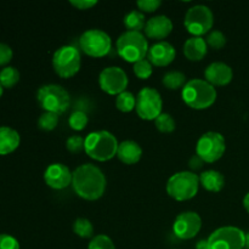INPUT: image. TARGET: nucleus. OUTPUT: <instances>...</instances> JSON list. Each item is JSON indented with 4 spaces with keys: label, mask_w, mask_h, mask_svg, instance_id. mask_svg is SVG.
<instances>
[{
    "label": "nucleus",
    "mask_w": 249,
    "mask_h": 249,
    "mask_svg": "<svg viewBox=\"0 0 249 249\" xmlns=\"http://www.w3.org/2000/svg\"><path fill=\"white\" fill-rule=\"evenodd\" d=\"M106 177L102 170L94 164H82L73 172V190L83 199L96 201L101 198L106 190Z\"/></svg>",
    "instance_id": "nucleus-1"
},
{
    "label": "nucleus",
    "mask_w": 249,
    "mask_h": 249,
    "mask_svg": "<svg viewBox=\"0 0 249 249\" xmlns=\"http://www.w3.org/2000/svg\"><path fill=\"white\" fill-rule=\"evenodd\" d=\"M118 141L116 136L107 130L92 131L85 138L84 151L97 162H106L117 156Z\"/></svg>",
    "instance_id": "nucleus-2"
},
{
    "label": "nucleus",
    "mask_w": 249,
    "mask_h": 249,
    "mask_svg": "<svg viewBox=\"0 0 249 249\" xmlns=\"http://www.w3.org/2000/svg\"><path fill=\"white\" fill-rule=\"evenodd\" d=\"M182 100L194 109H206L215 102L216 90L206 79H192L185 84L181 91Z\"/></svg>",
    "instance_id": "nucleus-3"
},
{
    "label": "nucleus",
    "mask_w": 249,
    "mask_h": 249,
    "mask_svg": "<svg viewBox=\"0 0 249 249\" xmlns=\"http://www.w3.org/2000/svg\"><path fill=\"white\" fill-rule=\"evenodd\" d=\"M117 53L124 61L136 63L143 60L148 53V43L141 32L125 31L117 39Z\"/></svg>",
    "instance_id": "nucleus-4"
},
{
    "label": "nucleus",
    "mask_w": 249,
    "mask_h": 249,
    "mask_svg": "<svg viewBox=\"0 0 249 249\" xmlns=\"http://www.w3.org/2000/svg\"><path fill=\"white\" fill-rule=\"evenodd\" d=\"M199 189V177L194 172L175 173L167 182V194L175 201L184 202L194 198Z\"/></svg>",
    "instance_id": "nucleus-5"
},
{
    "label": "nucleus",
    "mask_w": 249,
    "mask_h": 249,
    "mask_svg": "<svg viewBox=\"0 0 249 249\" xmlns=\"http://www.w3.org/2000/svg\"><path fill=\"white\" fill-rule=\"evenodd\" d=\"M36 100L45 112L62 114L70 107L71 97L67 90L58 84H45L39 88Z\"/></svg>",
    "instance_id": "nucleus-6"
},
{
    "label": "nucleus",
    "mask_w": 249,
    "mask_h": 249,
    "mask_svg": "<svg viewBox=\"0 0 249 249\" xmlns=\"http://www.w3.org/2000/svg\"><path fill=\"white\" fill-rule=\"evenodd\" d=\"M82 66V56L74 46L65 45L53 53V67L56 74L61 78H72L77 74Z\"/></svg>",
    "instance_id": "nucleus-7"
},
{
    "label": "nucleus",
    "mask_w": 249,
    "mask_h": 249,
    "mask_svg": "<svg viewBox=\"0 0 249 249\" xmlns=\"http://www.w3.org/2000/svg\"><path fill=\"white\" fill-rule=\"evenodd\" d=\"M162 97L155 88H142L136 95L135 111L143 121H156L162 113Z\"/></svg>",
    "instance_id": "nucleus-8"
},
{
    "label": "nucleus",
    "mask_w": 249,
    "mask_h": 249,
    "mask_svg": "<svg viewBox=\"0 0 249 249\" xmlns=\"http://www.w3.org/2000/svg\"><path fill=\"white\" fill-rule=\"evenodd\" d=\"M184 24L189 33L194 36H201L213 28L214 15L206 5H195L187 10Z\"/></svg>",
    "instance_id": "nucleus-9"
},
{
    "label": "nucleus",
    "mask_w": 249,
    "mask_h": 249,
    "mask_svg": "<svg viewBox=\"0 0 249 249\" xmlns=\"http://www.w3.org/2000/svg\"><path fill=\"white\" fill-rule=\"evenodd\" d=\"M225 150L226 142L224 136L216 131H208L197 141L196 155L204 163H214L223 157Z\"/></svg>",
    "instance_id": "nucleus-10"
},
{
    "label": "nucleus",
    "mask_w": 249,
    "mask_h": 249,
    "mask_svg": "<svg viewBox=\"0 0 249 249\" xmlns=\"http://www.w3.org/2000/svg\"><path fill=\"white\" fill-rule=\"evenodd\" d=\"M79 46L90 57H104L112 48V39L101 29H89L79 38Z\"/></svg>",
    "instance_id": "nucleus-11"
},
{
    "label": "nucleus",
    "mask_w": 249,
    "mask_h": 249,
    "mask_svg": "<svg viewBox=\"0 0 249 249\" xmlns=\"http://www.w3.org/2000/svg\"><path fill=\"white\" fill-rule=\"evenodd\" d=\"M209 249H245L246 233L235 226H223L211 233Z\"/></svg>",
    "instance_id": "nucleus-12"
},
{
    "label": "nucleus",
    "mask_w": 249,
    "mask_h": 249,
    "mask_svg": "<svg viewBox=\"0 0 249 249\" xmlns=\"http://www.w3.org/2000/svg\"><path fill=\"white\" fill-rule=\"evenodd\" d=\"M128 75L125 71L117 66L106 67L99 75L100 88L108 95H119L128 87Z\"/></svg>",
    "instance_id": "nucleus-13"
},
{
    "label": "nucleus",
    "mask_w": 249,
    "mask_h": 249,
    "mask_svg": "<svg viewBox=\"0 0 249 249\" xmlns=\"http://www.w3.org/2000/svg\"><path fill=\"white\" fill-rule=\"evenodd\" d=\"M202 229V219L196 212H182L175 218L173 231L180 240L196 237Z\"/></svg>",
    "instance_id": "nucleus-14"
},
{
    "label": "nucleus",
    "mask_w": 249,
    "mask_h": 249,
    "mask_svg": "<svg viewBox=\"0 0 249 249\" xmlns=\"http://www.w3.org/2000/svg\"><path fill=\"white\" fill-rule=\"evenodd\" d=\"M73 173L62 163H53L45 169L44 180L49 187L53 190H63L72 184Z\"/></svg>",
    "instance_id": "nucleus-15"
},
{
    "label": "nucleus",
    "mask_w": 249,
    "mask_h": 249,
    "mask_svg": "<svg viewBox=\"0 0 249 249\" xmlns=\"http://www.w3.org/2000/svg\"><path fill=\"white\" fill-rule=\"evenodd\" d=\"M177 51L168 41H158L148 49V61L156 67H167L174 61Z\"/></svg>",
    "instance_id": "nucleus-16"
},
{
    "label": "nucleus",
    "mask_w": 249,
    "mask_h": 249,
    "mask_svg": "<svg viewBox=\"0 0 249 249\" xmlns=\"http://www.w3.org/2000/svg\"><path fill=\"white\" fill-rule=\"evenodd\" d=\"M204 78L213 87H224L232 80V68L224 62H213L204 71Z\"/></svg>",
    "instance_id": "nucleus-17"
},
{
    "label": "nucleus",
    "mask_w": 249,
    "mask_h": 249,
    "mask_svg": "<svg viewBox=\"0 0 249 249\" xmlns=\"http://www.w3.org/2000/svg\"><path fill=\"white\" fill-rule=\"evenodd\" d=\"M146 36L151 39H157L162 41V39L167 38L173 31V22L172 19L164 15H158V16L152 17L147 19L145 26Z\"/></svg>",
    "instance_id": "nucleus-18"
},
{
    "label": "nucleus",
    "mask_w": 249,
    "mask_h": 249,
    "mask_svg": "<svg viewBox=\"0 0 249 249\" xmlns=\"http://www.w3.org/2000/svg\"><path fill=\"white\" fill-rule=\"evenodd\" d=\"M141 156H142V148L135 141L125 140L119 143L117 157L124 164H135L141 160Z\"/></svg>",
    "instance_id": "nucleus-19"
},
{
    "label": "nucleus",
    "mask_w": 249,
    "mask_h": 249,
    "mask_svg": "<svg viewBox=\"0 0 249 249\" xmlns=\"http://www.w3.org/2000/svg\"><path fill=\"white\" fill-rule=\"evenodd\" d=\"M182 51L187 60L201 61L208 53V45L202 36H191L184 43Z\"/></svg>",
    "instance_id": "nucleus-20"
},
{
    "label": "nucleus",
    "mask_w": 249,
    "mask_h": 249,
    "mask_svg": "<svg viewBox=\"0 0 249 249\" xmlns=\"http://www.w3.org/2000/svg\"><path fill=\"white\" fill-rule=\"evenodd\" d=\"M19 134L10 126H0V155L14 152L19 145Z\"/></svg>",
    "instance_id": "nucleus-21"
},
{
    "label": "nucleus",
    "mask_w": 249,
    "mask_h": 249,
    "mask_svg": "<svg viewBox=\"0 0 249 249\" xmlns=\"http://www.w3.org/2000/svg\"><path fill=\"white\" fill-rule=\"evenodd\" d=\"M199 185L209 192H220L225 185V178L218 170H206L199 175Z\"/></svg>",
    "instance_id": "nucleus-22"
},
{
    "label": "nucleus",
    "mask_w": 249,
    "mask_h": 249,
    "mask_svg": "<svg viewBox=\"0 0 249 249\" xmlns=\"http://www.w3.org/2000/svg\"><path fill=\"white\" fill-rule=\"evenodd\" d=\"M145 15L143 12L139 11V10H131L130 12L124 16V26L128 31L130 32H141L142 29H145L146 22L145 21Z\"/></svg>",
    "instance_id": "nucleus-23"
},
{
    "label": "nucleus",
    "mask_w": 249,
    "mask_h": 249,
    "mask_svg": "<svg viewBox=\"0 0 249 249\" xmlns=\"http://www.w3.org/2000/svg\"><path fill=\"white\" fill-rule=\"evenodd\" d=\"M162 83L167 89L178 90L180 88L185 87L186 84V77L180 71H169L165 73L162 78Z\"/></svg>",
    "instance_id": "nucleus-24"
},
{
    "label": "nucleus",
    "mask_w": 249,
    "mask_h": 249,
    "mask_svg": "<svg viewBox=\"0 0 249 249\" xmlns=\"http://www.w3.org/2000/svg\"><path fill=\"white\" fill-rule=\"evenodd\" d=\"M73 232L82 238H91L94 236V226L87 218H78L73 223Z\"/></svg>",
    "instance_id": "nucleus-25"
},
{
    "label": "nucleus",
    "mask_w": 249,
    "mask_h": 249,
    "mask_svg": "<svg viewBox=\"0 0 249 249\" xmlns=\"http://www.w3.org/2000/svg\"><path fill=\"white\" fill-rule=\"evenodd\" d=\"M136 104V97L134 96L133 92L130 91H123L122 94L117 95L116 97V107L121 112L128 113L135 108Z\"/></svg>",
    "instance_id": "nucleus-26"
},
{
    "label": "nucleus",
    "mask_w": 249,
    "mask_h": 249,
    "mask_svg": "<svg viewBox=\"0 0 249 249\" xmlns=\"http://www.w3.org/2000/svg\"><path fill=\"white\" fill-rule=\"evenodd\" d=\"M19 80V72L17 68L7 66L0 71V84L2 88H12Z\"/></svg>",
    "instance_id": "nucleus-27"
},
{
    "label": "nucleus",
    "mask_w": 249,
    "mask_h": 249,
    "mask_svg": "<svg viewBox=\"0 0 249 249\" xmlns=\"http://www.w3.org/2000/svg\"><path fill=\"white\" fill-rule=\"evenodd\" d=\"M155 125L160 133L169 134L175 130V125H177V124H175L174 118H173L169 113H165V112L163 113L162 112V113L156 118Z\"/></svg>",
    "instance_id": "nucleus-28"
},
{
    "label": "nucleus",
    "mask_w": 249,
    "mask_h": 249,
    "mask_svg": "<svg viewBox=\"0 0 249 249\" xmlns=\"http://www.w3.org/2000/svg\"><path fill=\"white\" fill-rule=\"evenodd\" d=\"M58 114L51 113V112H44L38 119L39 129L44 131H51L57 126Z\"/></svg>",
    "instance_id": "nucleus-29"
},
{
    "label": "nucleus",
    "mask_w": 249,
    "mask_h": 249,
    "mask_svg": "<svg viewBox=\"0 0 249 249\" xmlns=\"http://www.w3.org/2000/svg\"><path fill=\"white\" fill-rule=\"evenodd\" d=\"M88 122H89V118H88L87 113L83 111L73 112L68 119V124L75 131L83 130L88 125Z\"/></svg>",
    "instance_id": "nucleus-30"
},
{
    "label": "nucleus",
    "mask_w": 249,
    "mask_h": 249,
    "mask_svg": "<svg viewBox=\"0 0 249 249\" xmlns=\"http://www.w3.org/2000/svg\"><path fill=\"white\" fill-rule=\"evenodd\" d=\"M133 70H134V74H135L139 79H148V78L152 75V72H153L152 63H151L148 60H146V58L134 63Z\"/></svg>",
    "instance_id": "nucleus-31"
},
{
    "label": "nucleus",
    "mask_w": 249,
    "mask_h": 249,
    "mask_svg": "<svg viewBox=\"0 0 249 249\" xmlns=\"http://www.w3.org/2000/svg\"><path fill=\"white\" fill-rule=\"evenodd\" d=\"M88 249H116V246L108 236L96 235L90 241Z\"/></svg>",
    "instance_id": "nucleus-32"
},
{
    "label": "nucleus",
    "mask_w": 249,
    "mask_h": 249,
    "mask_svg": "<svg viewBox=\"0 0 249 249\" xmlns=\"http://www.w3.org/2000/svg\"><path fill=\"white\" fill-rule=\"evenodd\" d=\"M206 41H207V45L211 46V48H213V49H216V50H219V49H221L225 46L226 36L223 32L212 31V32H209V34L207 36Z\"/></svg>",
    "instance_id": "nucleus-33"
},
{
    "label": "nucleus",
    "mask_w": 249,
    "mask_h": 249,
    "mask_svg": "<svg viewBox=\"0 0 249 249\" xmlns=\"http://www.w3.org/2000/svg\"><path fill=\"white\" fill-rule=\"evenodd\" d=\"M85 139H83L79 135H72L66 141V148L71 153H79L84 150Z\"/></svg>",
    "instance_id": "nucleus-34"
},
{
    "label": "nucleus",
    "mask_w": 249,
    "mask_h": 249,
    "mask_svg": "<svg viewBox=\"0 0 249 249\" xmlns=\"http://www.w3.org/2000/svg\"><path fill=\"white\" fill-rule=\"evenodd\" d=\"M141 12H155L162 5L160 0H139L136 2Z\"/></svg>",
    "instance_id": "nucleus-35"
},
{
    "label": "nucleus",
    "mask_w": 249,
    "mask_h": 249,
    "mask_svg": "<svg viewBox=\"0 0 249 249\" xmlns=\"http://www.w3.org/2000/svg\"><path fill=\"white\" fill-rule=\"evenodd\" d=\"M0 249H19V243L7 233H0Z\"/></svg>",
    "instance_id": "nucleus-36"
},
{
    "label": "nucleus",
    "mask_w": 249,
    "mask_h": 249,
    "mask_svg": "<svg viewBox=\"0 0 249 249\" xmlns=\"http://www.w3.org/2000/svg\"><path fill=\"white\" fill-rule=\"evenodd\" d=\"M12 55V49L10 48L7 44L0 43V66H4L11 61Z\"/></svg>",
    "instance_id": "nucleus-37"
},
{
    "label": "nucleus",
    "mask_w": 249,
    "mask_h": 249,
    "mask_svg": "<svg viewBox=\"0 0 249 249\" xmlns=\"http://www.w3.org/2000/svg\"><path fill=\"white\" fill-rule=\"evenodd\" d=\"M96 4L97 1H91V0H71V5L78 10H89Z\"/></svg>",
    "instance_id": "nucleus-38"
},
{
    "label": "nucleus",
    "mask_w": 249,
    "mask_h": 249,
    "mask_svg": "<svg viewBox=\"0 0 249 249\" xmlns=\"http://www.w3.org/2000/svg\"><path fill=\"white\" fill-rule=\"evenodd\" d=\"M203 163L204 162L201 160V158L198 157V156L195 155V156H192L191 158H190L189 167H190V169L197 170V169H199V168H201L202 165H203Z\"/></svg>",
    "instance_id": "nucleus-39"
},
{
    "label": "nucleus",
    "mask_w": 249,
    "mask_h": 249,
    "mask_svg": "<svg viewBox=\"0 0 249 249\" xmlns=\"http://www.w3.org/2000/svg\"><path fill=\"white\" fill-rule=\"evenodd\" d=\"M196 249H209L208 240H201L197 242Z\"/></svg>",
    "instance_id": "nucleus-40"
},
{
    "label": "nucleus",
    "mask_w": 249,
    "mask_h": 249,
    "mask_svg": "<svg viewBox=\"0 0 249 249\" xmlns=\"http://www.w3.org/2000/svg\"><path fill=\"white\" fill-rule=\"evenodd\" d=\"M243 207H245L246 211L249 213V192L247 195L245 196V198H243Z\"/></svg>",
    "instance_id": "nucleus-41"
},
{
    "label": "nucleus",
    "mask_w": 249,
    "mask_h": 249,
    "mask_svg": "<svg viewBox=\"0 0 249 249\" xmlns=\"http://www.w3.org/2000/svg\"><path fill=\"white\" fill-rule=\"evenodd\" d=\"M245 249H249V232L246 233V245Z\"/></svg>",
    "instance_id": "nucleus-42"
},
{
    "label": "nucleus",
    "mask_w": 249,
    "mask_h": 249,
    "mask_svg": "<svg viewBox=\"0 0 249 249\" xmlns=\"http://www.w3.org/2000/svg\"><path fill=\"white\" fill-rule=\"evenodd\" d=\"M1 95H2V85L0 84V96H1Z\"/></svg>",
    "instance_id": "nucleus-43"
}]
</instances>
